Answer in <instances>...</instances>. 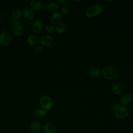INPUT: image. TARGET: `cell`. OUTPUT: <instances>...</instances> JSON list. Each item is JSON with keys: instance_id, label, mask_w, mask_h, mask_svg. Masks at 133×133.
I'll list each match as a JSON object with an SVG mask.
<instances>
[{"instance_id": "20", "label": "cell", "mask_w": 133, "mask_h": 133, "mask_svg": "<svg viewBox=\"0 0 133 133\" xmlns=\"http://www.w3.org/2000/svg\"><path fill=\"white\" fill-rule=\"evenodd\" d=\"M59 5L56 2H51L49 3L47 7L46 8L50 12H56L57 10L59 9Z\"/></svg>"}, {"instance_id": "21", "label": "cell", "mask_w": 133, "mask_h": 133, "mask_svg": "<svg viewBox=\"0 0 133 133\" xmlns=\"http://www.w3.org/2000/svg\"><path fill=\"white\" fill-rule=\"evenodd\" d=\"M34 115L38 118H43L47 115V111L43 109H38L35 110Z\"/></svg>"}, {"instance_id": "24", "label": "cell", "mask_w": 133, "mask_h": 133, "mask_svg": "<svg viewBox=\"0 0 133 133\" xmlns=\"http://www.w3.org/2000/svg\"><path fill=\"white\" fill-rule=\"evenodd\" d=\"M46 30L49 33H52L55 31V28L52 25H48L46 27Z\"/></svg>"}, {"instance_id": "26", "label": "cell", "mask_w": 133, "mask_h": 133, "mask_svg": "<svg viewBox=\"0 0 133 133\" xmlns=\"http://www.w3.org/2000/svg\"><path fill=\"white\" fill-rule=\"evenodd\" d=\"M68 1V0H58V2L60 4H64L66 3Z\"/></svg>"}, {"instance_id": "9", "label": "cell", "mask_w": 133, "mask_h": 133, "mask_svg": "<svg viewBox=\"0 0 133 133\" xmlns=\"http://www.w3.org/2000/svg\"><path fill=\"white\" fill-rule=\"evenodd\" d=\"M39 43L41 46L44 47H48L53 43L52 37L49 35H43L39 38Z\"/></svg>"}, {"instance_id": "15", "label": "cell", "mask_w": 133, "mask_h": 133, "mask_svg": "<svg viewBox=\"0 0 133 133\" xmlns=\"http://www.w3.org/2000/svg\"><path fill=\"white\" fill-rule=\"evenodd\" d=\"M22 12L19 7H15L12 11L11 16L15 20H18L21 18Z\"/></svg>"}, {"instance_id": "25", "label": "cell", "mask_w": 133, "mask_h": 133, "mask_svg": "<svg viewBox=\"0 0 133 133\" xmlns=\"http://www.w3.org/2000/svg\"><path fill=\"white\" fill-rule=\"evenodd\" d=\"M43 51V47L42 46L40 45H37L35 48V51L36 54H39Z\"/></svg>"}, {"instance_id": "4", "label": "cell", "mask_w": 133, "mask_h": 133, "mask_svg": "<svg viewBox=\"0 0 133 133\" xmlns=\"http://www.w3.org/2000/svg\"><path fill=\"white\" fill-rule=\"evenodd\" d=\"M39 104L43 109L47 111L52 107V101L48 96L44 95L41 97L39 99Z\"/></svg>"}, {"instance_id": "8", "label": "cell", "mask_w": 133, "mask_h": 133, "mask_svg": "<svg viewBox=\"0 0 133 133\" xmlns=\"http://www.w3.org/2000/svg\"><path fill=\"white\" fill-rule=\"evenodd\" d=\"M11 41L10 35L6 32H3L0 34V44L2 46H6L8 45Z\"/></svg>"}, {"instance_id": "6", "label": "cell", "mask_w": 133, "mask_h": 133, "mask_svg": "<svg viewBox=\"0 0 133 133\" xmlns=\"http://www.w3.org/2000/svg\"><path fill=\"white\" fill-rule=\"evenodd\" d=\"M46 0H31L30 4L31 8L34 10H41L43 9L47 4Z\"/></svg>"}, {"instance_id": "12", "label": "cell", "mask_w": 133, "mask_h": 133, "mask_svg": "<svg viewBox=\"0 0 133 133\" xmlns=\"http://www.w3.org/2000/svg\"><path fill=\"white\" fill-rule=\"evenodd\" d=\"M41 129V125L39 121L34 120L30 124V130L31 133H39Z\"/></svg>"}, {"instance_id": "27", "label": "cell", "mask_w": 133, "mask_h": 133, "mask_svg": "<svg viewBox=\"0 0 133 133\" xmlns=\"http://www.w3.org/2000/svg\"><path fill=\"white\" fill-rule=\"evenodd\" d=\"M109 133H116V132H110Z\"/></svg>"}, {"instance_id": "13", "label": "cell", "mask_w": 133, "mask_h": 133, "mask_svg": "<svg viewBox=\"0 0 133 133\" xmlns=\"http://www.w3.org/2000/svg\"><path fill=\"white\" fill-rule=\"evenodd\" d=\"M68 28V24L65 22H62L58 23L56 28L55 31L58 34H62L65 32Z\"/></svg>"}, {"instance_id": "5", "label": "cell", "mask_w": 133, "mask_h": 133, "mask_svg": "<svg viewBox=\"0 0 133 133\" xmlns=\"http://www.w3.org/2000/svg\"><path fill=\"white\" fill-rule=\"evenodd\" d=\"M12 33L16 36H21L24 31V27L22 22L19 21H14L11 25Z\"/></svg>"}, {"instance_id": "22", "label": "cell", "mask_w": 133, "mask_h": 133, "mask_svg": "<svg viewBox=\"0 0 133 133\" xmlns=\"http://www.w3.org/2000/svg\"><path fill=\"white\" fill-rule=\"evenodd\" d=\"M70 10V8L67 6H64L61 7L60 9V14L61 15H66L67 14Z\"/></svg>"}, {"instance_id": "1", "label": "cell", "mask_w": 133, "mask_h": 133, "mask_svg": "<svg viewBox=\"0 0 133 133\" xmlns=\"http://www.w3.org/2000/svg\"><path fill=\"white\" fill-rule=\"evenodd\" d=\"M102 11V7L101 5L96 4L90 6L86 10L85 15L87 18H93L99 15Z\"/></svg>"}, {"instance_id": "17", "label": "cell", "mask_w": 133, "mask_h": 133, "mask_svg": "<svg viewBox=\"0 0 133 133\" xmlns=\"http://www.w3.org/2000/svg\"><path fill=\"white\" fill-rule=\"evenodd\" d=\"M27 42L31 46H35L38 43L37 36L34 34H30L27 37Z\"/></svg>"}, {"instance_id": "11", "label": "cell", "mask_w": 133, "mask_h": 133, "mask_svg": "<svg viewBox=\"0 0 133 133\" xmlns=\"http://www.w3.org/2000/svg\"><path fill=\"white\" fill-rule=\"evenodd\" d=\"M43 29V23L40 20H36L33 22L32 25V29L33 32L36 34L39 33Z\"/></svg>"}, {"instance_id": "19", "label": "cell", "mask_w": 133, "mask_h": 133, "mask_svg": "<svg viewBox=\"0 0 133 133\" xmlns=\"http://www.w3.org/2000/svg\"><path fill=\"white\" fill-rule=\"evenodd\" d=\"M123 90V85L121 83H116L114 84L112 88V91L114 95H118L122 92Z\"/></svg>"}, {"instance_id": "2", "label": "cell", "mask_w": 133, "mask_h": 133, "mask_svg": "<svg viewBox=\"0 0 133 133\" xmlns=\"http://www.w3.org/2000/svg\"><path fill=\"white\" fill-rule=\"evenodd\" d=\"M102 74L107 79L114 80L117 77V72L116 69L111 66H106L102 70Z\"/></svg>"}, {"instance_id": "3", "label": "cell", "mask_w": 133, "mask_h": 133, "mask_svg": "<svg viewBox=\"0 0 133 133\" xmlns=\"http://www.w3.org/2000/svg\"><path fill=\"white\" fill-rule=\"evenodd\" d=\"M129 114V109L125 105L120 106L115 111V117L119 120L125 119Z\"/></svg>"}, {"instance_id": "18", "label": "cell", "mask_w": 133, "mask_h": 133, "mask_svg": "<svg viewBox=\"0 0 133 133\" xmlns=\"http://www.w3.org/2000/svg\"><path fill=\"white\" fill-rule=\"evenodd\" d=\"M132 101V97L129 94H124L121 99V103L123 105H127Z\"/></svg>"}, {"instance_id": "7", "label": "cell", "mask_w": 133, "mask_h": 133, "mask_svg": "<svg viewBox=\"0 0 133 133\" xmlns=\"http://www.w3.org/2000/svg\"><path fill=\"white\" fill-rule=\"evenodd\" d=\"M62 19V16L59 12H52L49 16V22L51 25H57L60 23Z\"/></svg>"}, {"instance_id": "16", "label": "cell", "mask_w": 133, "mask_h": 133, "mask_svg": "<svg viewBox=\"0 0 133 133\" xmlns=\"http://www.w3.org/2000/svg\"><path fill=\"white\" fill-rule=\"evenodd\" d=\"M89 75L92 78H97L101 75V71L100 69L96 67H94L91 68L88 72Z\"/></svg>"}, {"instance_id": "14", "label": "cell", "mask_w": 133, "mask_h": 133, "mask_svg": "<svg viewBox=\"0 0 133 133\" xmlns=\"http://www.w3.org/2000/svg\"><path fill=\"white\" fill-rule=\"evenodd\" d=\"M43 129L46 133H55L57 128L54 124L49 122L43 126Z\"/></svg>"}, {"instance_id": "28", "label": "cell", "mask_w": 133, "mask_h": 133, "mask_svg": "<svg viewBox=\"0 0 133 133\" xmlns=\"http://www.w3.org/2000/svg\"><path fill=\"white\" fill-rule=\"evenodd\" d=\"M1 7L0 6V13H1Z\"/></svg>"}, {"instance_id": "23", "label": "cell", "mask_w": 133, "mask_h": 133, "mask_svg": "<svg viewBox=\"0 0 133 133\" xmlns=\"http://www.w3.org/2000/svg\"><path fill=\"white\" fill-rule=\"evenodd\" d=\"M121 102L118 101H115L112 105V110L113 111H116L120 107Z\"/></svg>"}, {"instance_id": "10", "label": "cell", "mask_w": 133, "mask_h": 133, "mask_svg": "<svg viewBox=\"0 0 133 133\" xmlns=\"http://www.w3.org/2000/svg\"><path fill=\"white\" fill-rule=\"evenodd\" d=\"M23 15L24 17L28 20H32L35 17V13L34 10L29 7H26L24 8L23 12Z\"/></svg>"}]
</instances>
